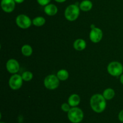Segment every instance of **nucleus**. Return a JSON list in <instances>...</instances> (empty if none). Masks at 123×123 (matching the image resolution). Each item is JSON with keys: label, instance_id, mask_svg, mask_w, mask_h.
<instances>
[{"label": "nucleus", "instance_id": "13", "mask_svg": "<svg viewBox=\"0 0 123 123\" xmlns=\"http://www.w3.org/2000/svg\"><path fill=\"white\" fill-rule=\"evenodd\" d=\"M86 42L84 39H78L76 40L73 43V47L74 49L77 51H82L86 48Z\"/></svg>", "mask_w": 123, "mask_h": 123}, {"label": "nucleus", "instance_id": "18", "mask_svg": "<svg viewBox=\"0 0 123 123\" xmlns=\"http://www.w3.org/2000/svg\"><path fill=\"white\" fill-rule=\"evenodd\" d=\"M32 24L37 27H41L44 25L46 22V20L43 17L38 16L32 20Z\"/></svg>", "mask_w": 123, "mask_h": 123}, {"label": "nucleus", "instance_id": "25", "mask_svg": "<svg viewBox=\"0 0 123 123\" xmlns=\"http://www.w3.org/2000/svg\"><path fill=\"white\" fill-rule=\"evenodd\" d=\"M120 82L123 84V74H122L120 77Z\"/></svg>", "mask_w": 123, "mask_h": 123}, {"label": "nucleus", "instance_id": "11", "mask_svg": "<svg viewBox=\"0 0 123 123\" xmlns=\"http://www.w3.org/2000/svg\"><path fill=\"white\" fill-rule=\"evenodd\" d=\"M44 11L46 14L49 16H54L57 13L58 8L55 4H49L44 7Z\"/></svg>", "mask_w": 123, "mask_h": 123}, {"label": "nucleus", "instance_id": "26", "mask_svg": "<svg viewBox=\"0 0 123 123\" xmlns=\"http://www.w3.org/2000/svg\"><path fill=\"white\" fill-rule=\"evenodd\" d=\"M0 123H4V122H1Z\"/></svg>", "mask_w": 123, "mask_h": 123}, {"label": "nucleus", "instance_id": "15", "mask_svg": "<svg viewBox=\"0 0 123 123\" xmlns=\"http://www.w3.org/2000/svg\"><path fill=\"white\" fill-rule=\"evenodd\" d=\"M115 92L114 90L111 88H108L105 89L103 93V96L107 100H110L114 97Z\"/></svg>", "mask_w": 123, "mask_h": 123}, {"label": "nucleus", "instance_id": "2", "mask_svg": "<svg viewBox=\"0 0 123 123\" xmlns=\"http://www.w3.org/2000/svg\"><path fill=\"white\" fill-rule=\"evenodd\" d=\"M80 14V8L76 4H71L66 8L64 12L65 18L69 21L76 20Z\"/></svg>", "mask_w": 123, "mask_h": 123}, {"label": "nucleus", "instance_id": "17", "mask_svg": "<svg viewBox=\"0 0 123 123\" xmlns=\"http://www.w3.org/2000/svg\"><path fill=\"white\" fill-rule=\"evenodd\" d=\"M22 53L26 57H29L32 54V48L29 45H25L22 47Z\"/></svg>", "mask_w": 123, "mask_h": 123}, {"label": "nucleus", "instance_id": "8", "mask_svg": "<svg viewBox=\"0 0 123 123\" xmlns=\"http://www.w3.org/2000/svg\"><path fill=\"white\" fill-rule=\"evenodd\" d=\"M103 37V32L101 29L95 27L91 29L90 33V39L93 43H98Z\"/></svg>", "mask_w": 123, "mask_h": 123}, {"label": "nucleus", "instance_id": "10", "mask_svg": "<svg viewBox=\"0 0 123 123\" xmlns=\"http://www.w3.org/2000/svg\"><path fill=\"white\" fill-rule=\"evenodd\" d=\"M6 68L10 73L16 74L19 70V64L15 59H10L7 61Z\"/></svg>", "mask_w": 123, "mask_h": 123}, {"label": "nucleus", "instance_id": "20", "mask_svg": "<svg viewBox=\"0 0 123 123\" xmlns=\"http://www.w3.org/2000/svg\"><path fill=\"white\" fill-rule=\"evenodd\" d=\"M70 105L68 103H63L62 105H61V109L64 111V112H68L69 110H70Z\"/></svg>", "mask_w": 123, "mask_h": 123}, {"label": "nucleus", "instance_id": "9", "mask_svg": "<svg viewBox=\"0 0 123 123\" xmlns=\"http://www.w3.org/2000/svg\"><path fill=\"white\" fill-rule=\"evenodd\" d=\"M14 0H1V6L2 10L6 13H11L15 8Z\"/></svg>", "mask_w": 123, "mask_h": 123}, {"label": "nucleus", "instance_id": "7", "mask_svg": "<svg viewBox=\"0 0 123 123\" xmlns=\"http://www.w3.org/2000/svg\"><path fill=\"white\" fill-rule=\"evenodd\" d=\"M10 87L13 90H18L23 84V78L19 74H14L10 78L8 82Z\"/></svg>", "mask_w": 123, "mask_h": 123}, {"label": "nucleus", "instance_id": "21", "mask_svg": "<svg viewBox=\"0 0 123 123\" xmlns=\"http://www.w3.org/2000/svg\"><path fill=\"white\" fill-rule=\"evenodd\" d=\"M37 1L40 6H46L50 3L51 0H37Z\"/></svg>", "mask_w": 123, "mask_h": 123}, {"label": "nucleus", "instance_id": "14", "mask_svg": "<svg viewBox=\"0 0 123 123\" xmlns=\"http://www.w3.org/2000/svg\"><path fill=\"white\" fill-rule=\"evenodd\" d=\"M80 10L84 12H88L92 8V3L90 0H84L79 4Z\"/></svg>", "mask_w": 123, "mask_h": 123}, {"label": "nucleus", "instance_id": "22", "mask_svg": "<svg viewBox=\"0 0 123 123\" xmlns=\"http://www.w3.org/2000/svg\"><path fill=\"white\" fill-rule=\"evenodd\" d=\"M118 119L121 122L123 123V110L121 111L118 114Z\"/></svg>", "mask_w": 123, "mask_h": 123}, {"label": "nucleus", "instance_id": "6", "mask_svg": "<svg viewBox=\"0 0 123 123\" xmlns=\"http://www.w3.org/2000/svg\"><path fill=\"white\" fill-rule=\"evenodd\" d=\"M16 22L19 27L22 29L28 28L32 23L31 19L28 16L23 14H19L16 17Z\"/></svg>", "mask_w": 123, "mask_h": 123}, {"label": "nucleus", "instance_id": "23", "mask_svg": "<svg viewBox=\"0 0 123 123\" xmlns=\"http://www.w3.org/2000/svg\"><path fill=\"white\" fill-rule=\"evenodd\" d=\"M25 0H14L16 3H18V4H21Z\"/></svg>", "mask_w": 123, "mask_h": 123}, {"label": "nucleus", "instance_id": "1", "mask_svg": "<svg viewBox=\"0 0 123 123\" xmlns=\"http://www.w3.org/2000/svg\"><path fill=\"white\" fill-rule=\"evenodd\" d=\"M90 106L91 109L96 113L103 112L106 107V102L103 95L97 94L91 96L90 99Z\"/></svg>", "mask_w": 123, "mask_h": 123}, {"label": "nucleus", "instance_id": "19", "mask_svg": "<svg viewBox=\"0 0 123 123\" xmlns=\"http://www.w3.org/2000/svg\"><path fill=\"white\" fill-rule=\"evenodd\" d=\"M22 77L23 78V80L25 81V82H29V81H31L32 79L33 74L30 71H25L22 74Z\"/></svg>", "mask_w": 123, "mask_h": 123}, {"label": "nucleus", "instance_id": "12", "mask_svg": "<svg viewBox=\"0 0 123 123\" xmlns=\"http://www.w3.org/2000/svg\"><path fill=\"white\" fill-rule=\"evenodd\" d=\"M80 96L78 94H72L68 98V103L72 107H77L80 103Z\"/></svg>", "mask_w": 123, "mask_h": 123}, {"label": "nucleus", "instance_id": "4", "mask_svg": "<svg viewBox=\"0 0 123 123\" xmlns=\"http://www.w3.org/2000/svg\"><path fill=\"white\" fill-rule=\"evenodd\" d=\"M108 71L111 75L117 77L122 74L123 66L121 63L118 62H112L108 65Z\"/></svg>", "mask_w": 123, "mask_h": 123}, {"label": "nucleus", "instance_id": "24", "mask_svg": "<svg viewBox=\"0 0 123 123\" xmlns=\"http://www.w3.org/2000/svg\"><path fill=\"white\" fill-rule=\"evenodd\" d=\"M56 2H59V3H62V2H65V1H66V0H55Z\"/></svg>", "mask_w": 123, "mask_h": 123}, {"label": "nucleus", "instance_id": "3", "mask_svg": "<svg viewBox=\"0 0 123 123\" xmlns=\"http://www.w3.org/2000/svg\"><path fill=\"white\" fill-rule=\"evenodd\" d=\"M67 116L69 121L72 123H79L83 120L84 112L79 107H74L70 109Z\"/></svg>", "mask_w": 123, "mask_h": 123}, {"label": "nucleus", "instance_id": "5", "mask_svg": "<svg viewBox=\"0 0 123 123\" xmlns=\"http://www.w3.org/2000/svg\"><path fill=\"white\" fill-rule=\"evenodd\" d=\"M60 80L57 76L55 75H48L44 80V84L47 89L49 90H54L56 89L60 84Z\"/></svg>", "mask_w": 123, "mask_h": 123}, {"label": "nucleus", "instance_id": "16", "mask_svg": "<svg viewBox=\"0 0 123 123\" xmlns=\"http://www.w3.org/2000/svg\"><path fill=\"white\" fill-rule=\"evenodd\" d=\"M56 76L61 81H65L68 78V72L66 69H61L58 71Z\"/></svg>", "mask_w": 123, "mask_h": 123}]
</instances>
